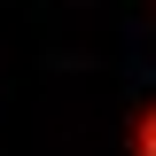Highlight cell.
<instances>
[{
  "label": "cell",
  "mask_w": 156,
  "mask_h": 156,
  "mask_svg": "<svg viewBox=\"0 0 156 156\" xmlns=\"http://www.w3.org/2000/svg\"><path fill=\"white\" fill-rule=\"evenodd\" d=\"M133 156H156V94L140 101V117H133Z\"/></svg>",
  "instance_id": "cell-1"
}]
</instances>
